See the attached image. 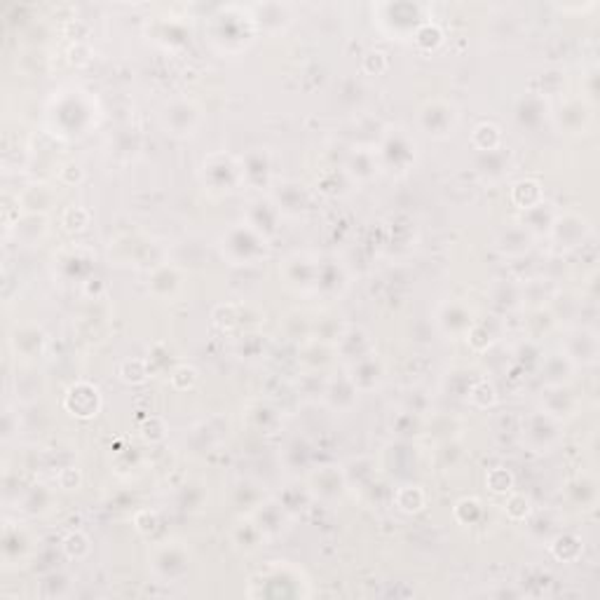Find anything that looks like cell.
<instances>
[{
  "label": "cell",
  "instance_id": "6da1fadb",
  "mask_svg": "<svg viewBox=\"0 0 600 600\" xmlns=\"http://www.w3.org/2000/svg\"><path fill=\"white\" fill-rule=\"evenodd\" d=\"M202 179H205V185H209L211 193L227 195L244 184V167L237 157L216 153V155L206 157L202 164Z\"/></svg>",
  "mask_w": 600,
  "mask_h": 600
},
{
  "label": "cell",
  "instance_id": "7a4b0ae2",
  "mask_svg": "<svg viewBox=\"0 0 600 600\" xmlns=\"http://www.w3.org/2000/svg\"><path fill=\"white\" fill-rule=\"evenodd\" d=\"M546 233H549V239H552L561 251H574L579 249V247H584L586 239L594 233V227H591V221L584 214L568 209L553 216L552 226H549Z\"/></svg>",
  "mask_w": 600,
  "mask_h": 600
},
{
  "label": "cell",
  "instance_id": "3957f363",
  "mask_svg": "<svg viewBox=\"0 0 600 600\" xmlns=\"http://www.w3.org/2000/svg\"><path fill=\"white\" fill-rule=\"evenodd\" d=\"M563 438V422L544 411H535L523 422V446L532 453H549Z\"/></svg>",
  "mask_w": 600,
  "mask_h": 600
},
{
  "label": "cell",
  "instance_id": "277c9868",
  "mask_svg": "<svg viewBox=\"0 0 600 600\" xmlns=\"http://www.w3.org/2000/svg\"><path fill=\"white\" fill-rule=\"evenodd\" d=\"M563 352H565V357L577 368L595 366L600 357L598 333H595V329H591V326H574V329H570L568 335H565Z\"/></svg>",
  "mask_w": 600,
  "mask_h": 600
},
{
  "label": "cell",
  "instance_id": "5b68a950",
  "mask_svg": "<svg viewBox=\"0 0 600 600\" xmlns=\"http://www.w3.org/2000/svg\"><path fill=\"white\" fill-rule=\"evenodd\" d=\"M202 122V109L193 99H176L164 109L163 125L172 136H190Z\"/></svg>",
  "mask_w": 600,
  "mask_h": 600
},
{
  "label": "cell",
  "instance_id": "8992f818",
  "mask_svg": "<svg viewBox=\"0 0 600 600\" xmlns=\"http://www.w3.org/2000/svg\"><path fill=\"white\" fill-rule=\"evenodd\" d=\"M455 125H458V111L455 106L446 101H429L422 106L420 111V127L434 139H444V136L453 134Z\"/></svg>",
  "mask_w": 600,
  "mask_h": 600
},
{
  "label": "cell",
  "instance_id": "52a82bcc",
  "mask_svg": "<svg viewBox=\"0 0 600 600\" xmlns=\"http://www.w3.org/2000/svg\"><path fill=\"white\" fill-rule=\"evenodd\" d=\"M579 396L570 390V384H561V387H546V395L542 396V411L549 413L556 420L565 422L568 417L577 416Z\"/></svg>",
  "mask_w": 600,
  "mask_h": 600
},
{
  "label": "cell",
  "instance_id": "ba28073f",
  "mask_svg": "<svg viewBox=\"0 0 600 600\" xmlns=\"http://www.w3.org/2000/svg\"><path fill=\"white\" fill-rule=\"evenodd\" d=\"M591 120H594V106L582 99H574V101H568L558 113V125L561 130L570 132V134H586V130L591 127Z\"/></svg>",
  "mask_w": 600,
  "mask_h": 600
},
{
  "label": "cell",
  "instance_id": "9c48e42d",
  "mask_svg": "<svg viewBox=\"0 0 600 600\" xmlns=\"http://www.w3.org/2000/svg\"><path fill=\"white\" fill-rule=\"evenodd\" d=\"M153 568L157 570L160 577L174 582V579H179L181 574L188 570V553H185V549H181L179 544L164 546V549H160V552L155 553V558H153Z\"/></svg>",
  "mask_w": 600,
  "mask_h": 600
},
{
  "label": "cell",
  "instance_id": "30bf717a",
  "mask_svg": "<svg viewBox=\"0 0 600 600\" xmlns=\"http://www.w3.org/2000/svg\"><path fill=\"white\" fill-rule=\"evenodd\" d=\"M568 498L579 511H591L598 504V481L591 474L574 476L568 483Z\"/></svg>",
  "mask_w": 600,
  "mask_h": 600
},
{
  "label": "cell",
  "instance_id": "8fae6325",
  "mask_svg": "<svg viewBox=\"0 0 600 600\" xmlns=\"http://www.w3.org/2000/svg\"><path fill=\"white\" fill-rule=\"evenodd\" d=\"M577 371L573 362L565 357V352H556L544 359L542 366V378L546 380V387H561V384L573 383V374Z\"/></svg>",
  "mask_w": 600,
  "mask_h": 600
},
{
  "label": "cell",
  "instance_id": "7c38bea8",
  "mask_svg": "<svg viewBox=\"0 0 600 600\" xmlns=\"http://www.w3.org/2000/svg\"><path fill=\"white\" fill-rule=\"evenodd\" d=\"M511 200H514L523 211L535 209V206H540L542 202H544V190H542L540 181H532V179L519 181V184L514 185Z\"/></svg>",
  "mask_w": 600,
  "mask_h": 600
},
{
  "label": "cell",
  "instance_id": "4fadbf2b",
  "mask_svg": "<svg viewBox=\"0 0 600 600\" xmlns=\"http://www.w3.org/2000/svg\"><path fill=\"white\" fill-rule=\"evenodd\" d=\"M425 502H427V498H425V490H422L420 486H416V490H413V498H399L396 495V507L401 509V511H405V514H416V511H420L422 507H425Z\"/></svg>",
  "mask_w": 600,
  "mask_h": 600
}]
</instances>
